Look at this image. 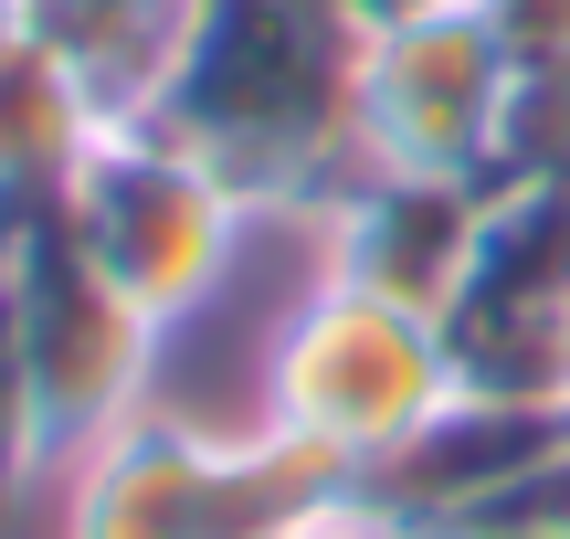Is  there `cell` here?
Masks as SVG:
<instances>
[{"label": "cell", "instance_id": "obj_1", "mask_svg": "<svg viewBox=\"0 0 570 539\" xmlns=\"http://www.w3.org/2000/svg\"><path fill=\"white\" fill-rule=\"evenodd\" d=\"M138 117L190 138L254 212L317 223L360 180V21L338 0H190Z\"/></svg>", "mask_w": 570, "mask_h": 539}, {"label": "cell", "instance_id": "obj_2", "mask_svg": "<svg viewBox=\"0 0 570 539\" xmlns=\"http://www.w3.org/2000/svg\"><path fill=\"white\" fill-rule=\"evenodd\" d=\"M63 465H75L63 539H285L360 498V477L338 455H317L306 434H285V423L233 444V434L159 413V402Z\"/></svg>", "mask_w": 570, "mask_h": 539}, {"label": "cell", "instance_id": "obj_3", "mask_svg": "<svg viewBox=\"0 0 570 539\" xmlns=\"http://www.w3.org/2000/svg\"><path fill=\"white\" fill-rule=\"evenodd\" d=\"M444 402H454L444 317L402 307V296L360 286V275H338V265L285 307L275 360H265V423L306 434L317 455H338L348 477L391 465Z\"/></svg>", "mask_w": 570, "mask_h": 539}, {"label": "cell", "instance_id": "obj_4", "mask_svg": "<svg viewBox=\"0 0 570 539\" xmlns=\"http://www.w3.org/2000/svg\"><path fill=\"white\" fill-rule=\"evenodd\" d=\"M63 212H75V233L96 244V265L148 307L159 339L223 296L244 233L265 223V212H254L190 138H169L159 117H106L96 148L75 159V180H63Z\"/></svg>", "mask_w": 570, "mask_h": 539}, {"label": "cell", "instance_id": "obj_5", "mask_svg": "<svg viewBox=\"0 0 570 539\" xmlns=\"http://www.w3.org/2000/svg\"><path fill=\"white\" fill-rule=\"evenodd\" d=\"M0 286H11V307H21V339H32V371H42V413H53L63 455L117 434L127 413H148L159 329H148V307L96 265V244L75 233L63 202L0 223Z\"/></svg>", "mask_w": 570, "mask_h": 539}, {"label": "cell", "instance_id": "obj_6", "mask_svg": "<svg viewBox=\"0 0 570 539\" xmlns=\"http://www.w3.org/2000/svg\"><path fill=\"white\" fill-rule=\"evenodd\" d=\"M454 392L570 402V169L487 180L475 265L444 307Z\"/></svg>", "mask_w": 570, "mask_h": 539}, {"label": "cell", "instance_id": "obj_7", "mask_svg": "<svg viewBox=\"0 0 570 539\" xmlns=\"http://www.w3.org/2000/svg\"><path fill=\"white\" fill-rule=\"evenodd\" d=\"M497 96H508V42L475 0L433 21L360 42V169H433V180H487Z\"/></svg>", "mask_w": 570, "mask_h": 539}, {"label": "cell", "instance_id": "obj_8", "mask_svg": "<svg viewBox=\"0 0 570 539\" xmlns=\"http://www.w3.org/2000/svg\"><path fill=\"white\" fill-rule=\"evenodd\" d=\"M570 444V402H497V392H454L391 465L360 477V508L391 539H454L475 529L508 487H529Z\"/></svg>", "mask_w": 570, "mask_h": 539}, {"label": "cell", "instance_id": "obj_9", "mask_svg": "<svg viewBox=\"0 0 570 539\" xmlns=\"http://www.w3.org/2000/svg\"><path fill=\"white\" fill-rule=\"evenodd\" d=\"M327 223V265L360 275V286L402 296V307L444 317L454 286L475 265V223H487V180H433V169H360Z\"/></svg>", "mask_w": 570, "mask_h": 539}, {"label": "cell", "instance_id": "obj_10", "mask_svg": "<svg viewBox=\"0 0 570 539\" xmlns=\"http://www.w3.org/2000/svg\"><path fill=\"white\" fill-rule=\"evenodd\" d=\"M96 127H106V106L85 96V75L21 32L11 53H0V223L63 202V180H75V159L96 148Z\"/></svg>", "mask_w": 570, "mask_h": 539}, {"label": "cell", "instance_id": "obj_11", "mask_svg": "<svg viewBox=\"0 0 570 539\" xmlns=\"http://www.w3.org/2000/svg\"><path fill=\"white\" fill-rule=\"evenodd\" d=\"M180 11L190 0H21V32L75 63L106 117H138V106L159 96V63H169Z\"/></svg>", "mask_w": 570, "mask_h": 539}, {"label": "cell", "instance_id": "obj_12", "mask_svg": "<svg viewBox=\"0 0 570 539\" xmlns=\"http://www.w3.org/2000/svg\"><path fill=\"white\" fill-rule=\"evenodd\" d=\"M529 169H570V53H508L487 180H529Z\"/></svg>", "mask_w": 570, "mask_h": 539}, {"label": "cell", "instance_id": "obj_13", "mask_svg": "<svg viewBox=\"0 0 570 539\" xmlns=\"http://www.w3.org/2000/svg\"><path fill=\"white\" fill-rule=\"evenodd\" d=\"M42 465H63V444H53V413H42V371H32V339H21V307L0 286V519L21 508V487Z\"/></svg>", "mask_w": 570, "mask_h": 539}, {"label": "cell", "instance_id": "obj_14", "mask_svg": "<svg viewBox=\"0 0 570 539\" xmlns=\"http://www.w3.org/2000/svg\"><path fill=\"white\" fill-rule=\"evenodd\" d=\"M475 529H550V539H570V444L539 465L529 487H508V498H497ZM454 539H465V529H454Z\"/></svg>", "mask_w": 570, "mask_h": 539}, {"label": "cell", "instance_id": "obj_15", "mask_svg": "<svg viewBox=\"0 0 570 539\" xmlns=\"http://www.w3.org/2000/svg\"><path fill=\"white\" fill-rule=\"evenodd\" d=\"M508 53H570V0H475Z\"/></svg>", "mask_w": 570, "mask_h": 539}, {"label": "cell", "instance_id": "obj_16", "mask_svg": "<svg viewBox=\"0 0 570 539\" xmlns=\"http://www.w3.org/2000/svg\"><path fill=\"white\" fill-rule=\"evenodd\" d=\"M348 21H360V42L370 32H402V21H433V11H454V0H338Z\"/></svg>", "mask_w": 570, "mask_h": 539}, {"label": "cell", "instance_id": "obj_17", "mask_svg": "<svg viewBox=\"0 0 570 539\" xmlns=\"http://www.w3.org/2000/svg\"><path fill=\"white\" fill-rule=\"evenodd\" d=\"M285 539H391V529L370 519L360 498H348V508H327V519H306V529H285Z\"/></svg>", "mask_w": 570, "mask_h": 539}, {"label": "cell", "instance_id": "obj_18", "mask_svg": "<svg viewBox=\"0 0 570 539\" xmlns=\"http://www.w3.org/2000/svg\"><path fill=\"white\" fill-rule=\"evenodd\" d=\"M11 42H21V0H0V53H11Z\"/></svg>", "mask_w": 570, "mask_h": 539}, {"label": "cell", "instance_id": "obj_19", "mask_svg": "<svg viewBox=\"0 0 570 539\" xmlns=\"http://www.w3.org/2000/svg\"><path fill=\"white\" fill-rule=\"evenodd\" d=\"M465 539H550V529H465Z\"/></svg>", "mask_w": 570, "mask_h": 539}]
</instances>
